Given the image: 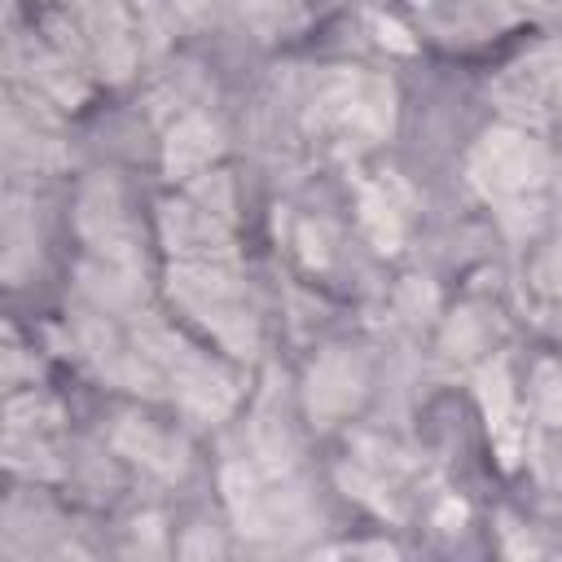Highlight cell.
I'll list each match as a JSON object with an SVG mask.
<instances>
[{
  "mask_svg": "<svg viewBox=\"0 0 562 562\" xmlns=\"http://www.w3.org/2000/svg\"><path fill=\"white\" fill-rule=\"evenodd\" d=\"M215 154V132L206 123H184L176 136H171V167L189 171L198 162H206Z\"/></svg>",
  "mask_w": 562,
  "mask_h": 562,
  "instance_id": "obj_2",
  "label": "cell"
},
{
  "mask_svg": "<svg viewBox=\"0 0 562 562\" xmlns=\"http://www.w3.org/2000/svg\"><path fill=\"white\" fill-rule=\"evenodd\" d=\"M540 404H544V417L558 422L562 417V382L553 369H540Z\"/></svg>",
  "mask_w": 562,
  "mask_h": 562,
  "instance_id": "obj_3",
  "label": "cell"
},
{
  "mask_svg": "<svg viewBox=\"0 0 562 562\" xmlns=\"http://www.w3.org/2000/svg\"><path fill=\"white\" fill-rule=\"evenodd\" d=\"M351 400H356V369L347 360H325L312 373V408L334 413V408H347Z\"/></svg>",
  "mask_w": 562,
  "mask_h": 562,
  "instance_id": "obj_1",
  "label": "cell"
}]
</instances>
